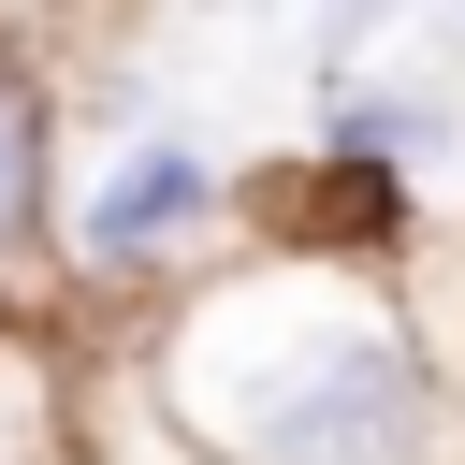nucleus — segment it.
I'll return each instance as SVG.
<instances>
[{"instance_id":"2","label":"nucleus","mask_w":465,"mask_h":465,"mask_svg":"<svg viewBox=\"0 0 465 465\" xmlns=\"http://www.w3.org/2000/svg\"><path fill=\"white\" fill-rule=\"evenodd\" d=\"M203 203H218V174H203V145H131V160H102V189H87V218H73V247H87V276H145V262H174L189 232H203Z\"/></svg>"},{"instance_id":"3","label":"nucleus","mask_w":465,"mask_h":465,"mask_svg":"<svg viewBox=\"0 0 465 465\" xmlns=\"http://www.w3.org/2000/svg\"><path fill=\"white\" fill-rule=\"evenodd\" d=\"M29 218H44V87L0 73V262L29 247Z\"/></svg>"},{"instance_id":"1","label":"nucleus","mask_w":465,"mask_h":465,"mask_svg":"<svg viewBox=\"0 0 465 465\" xmlns=\"http://www.w3.org/2000/svg\"><path fill=\"white\" fill-rule=\"evenodd\" d=\"M189 334L203 349L174 363V392L232 465H421L436 450L421 349L392 334V305H349V276L320 247L232 276Z\"/></svg>"}]
</instances>
